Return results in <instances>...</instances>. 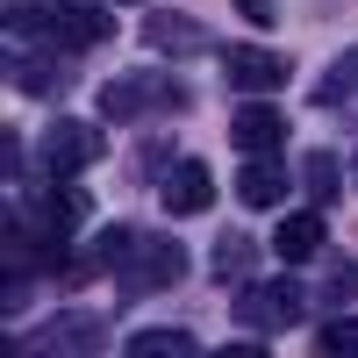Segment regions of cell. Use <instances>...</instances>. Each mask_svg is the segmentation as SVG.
Instances as JSON below:
<instances>
[{"instance_id": "cell-15", "label": "cell", "mask_w": 358, "mask_h": 358, "mask_svg": "<svg viewBox=\"0 0 358 358\" xmlns=\"http://www.w3.org/2000/svg\"><path fill=\"white\" fill-rule=\"evenodd\" d=\"M315 358H358V315H330L315 330Z\"/></svg>"}, {"instance_id": "cell-17", "label": "cell", "mask_w": 358, "mask_h": 358, "mask_svg": "<svg viewBox=\"0 0 358 358\" xmlns=\"http://www.w3.org/2000/svg\"><path fill=\"white\" fill-rule=\"evenodd\" d=\"M301 179H308V194H315V201H337V187H344V165H337L330 151H308V158H301Z\"/></svg>"}, {"instance_id": "cell-11", "label": "cell", "mask_w": 358, "mask_h": 358, "mask_svg": "<svg viewBox=\"0 0 358 358\" xmlns=\"http://www.w3.org/2000/svg\"><path fill=\"white\" fill-rule=\"evenodd\" d=\"M273 251H280L287 265L315 258V251H322V215H315V208H301V215H287V222L273 229Z\"/></svg>"}, {"instance_id": "cell-21", "label": "cell", "mask_w": 358, "mask_h": 358, "mask_svg": "<svg viewBox=\"0 0 358 358\" xmlns=\"http://www.w3.org/2000/svg\"><path fill=\"white\" fill-rule=\"evenodd\" d=\"M351 179H358V165H351Z\"/></svg>"}, {"instance_id": "cell-9", "label": "cell", "mask_w": 358, "mask_h": 358, "mask_svg": "<svg viewBox=\"0 0 358 358\" xmlns=\"http://www.w3.org/2000/svg\"><path fill=\"white\" fill-rule=\"evenodd\" d=\"M208 201H215V172H208L201 158H179L165 172V208H172V215H201Z\"/></svg>"}, {"instance_id": "cell-14", "label": "cell", "mask_w": 358, "mask_h": 358, "mask_svg": "<svg viewBox=\"0 0 358 358\" xmlns=\"http://www.w3.org/2000/svg\"><path fill=\"white\" fill-rule=\"evenodd\" d=\"M251 258H258V244H251L244 229L215 236V280H244V273H251Z\"/></svg>"}, {"instance_id": "cell-7", "label": "cell", "mask_w": 358, "mask_h": 358, "mask_svg": "<svg viewBox=\"0 0 358 358\" xmlns=\"http://www.w3.org/2000/svg\"><path fill=\"white\" fill-rule=\"evenodd\" d=\"M229 136H236V151H244V158H273L280 143H287V115H280L273 101H244V108H236V122H229Z\"/></svg>"}, {"instance_id": "cell-4", "label": "cell", "mask_w": 358, "mask_h": 358, "mask_svg": "<svg viewBox=\"0 0 358 358\" xmlns=\"http://www.w3.org/2000/svg\"><path fill=\"white\" fill-rule=\"evenodd\" d=\"M301 308H308V294L294 287V280H265V287H244L236 294V322H244L251 337H265V330H294L301 322Z\"/></svg>"}, {"instance_id": "cell-8", "label": "cell", "mask_w": 358, "mask_h": 358, "mask_svg": "<svg viewBox=\"0 0 358 358\" xmlns=\"http://www.w3.org/2000/svg\"><path fill=\"white\" fill-rule=\"evenodd\" d=\"M143 43H151L158 57H201L215 36H208L194 15H151V22H143Z\"/></svg>"}, {"instance_id": "cell-18", "label": "cell", "mask_w": 358, "mask_h": 358, "mask_svg": "<svg viewBox=\"0 0 358 358\" xmlns=\"http://www.w3.org/2000/svg\"><path fill=\"white\" fill-rule=\"evenodd\" d=\"M351 294H358V258H337L322 273V301H351Z\"/></svg>"}, {"instance_id": "cell-5", "label": "cell", "mask_w": 358, "mask_h": 358, "mask_svg": "<svg viewBox=\"0 0 358 358\" xmlns=\"http://www.w3.org/2000/svg\"><path fill=\"white\" fill-rule=\"evenodd\" d=\"M36 158H43L50 179H79L86 165L101 158V129H94V122H50L43 143H36Z\"/></svg>"}, {"instance_id": "cell-6", "label": "cell", "mask_w": 358, "mask_h": 358, "mask_svg": "<svg viewBox=\"0 0 358 358\" xmlns=\"http://www.w3.org/2000/svg\"><path fill=\"white\" fill-rule=\"evenodd\" d=\"M222 72H229V86H244V94H280L294 65H287L280 50H258V43H229V50H222Z\"/></svg>"}, {"instance_id": "cell-13", "label": "cell", "mask_w": 358, "mask_h": 358, "mask_svg": "<svg viewBox=\"0 0 358 358\" xmlns=\"http://www.w3.org/2000/svg\"><path fill=\"white\" fill-rule=\"evenodd\" d=\"M129 358H194V337L187 330H136Z\"/></svg>"}, {"instance_id": "cell-2", "label": "cell", "mask_w": 358, "mask_h": 358, "mask_svg": "<svg viewBox=\"0 0 358 358\" xmlns=\"http://www.w3.org/2000/svg\"><path fill=\"white\" fill-rule=\"evenodd\" d=\"M172 115V108H187V86L165 79V72H122V79H108L101 86V122H136V115Z\"/></svg>"}, {"instance_id": "cell-3", "label": "cell", "mask_w": 358, "mask_h": 358, "mask_svg": "<svg viewBox=\"0 0 358 358\" xmlns=\"http://www.w3.org/2000/svg\"><path fill=\"white\" fill-rule=\"evenodd\" d=\"M122 294L129 301H143V294H158V287H179L187 280V251L172 244V236H136V251L122 258Z\"/></svg>"}, {"instance_id": "cell-20", "label": "cell", "mask_w": 358, "mask_h": 358, "mask_svg": "<svg viewBox=\"0 0 358 358\" xmlns=\"http://www.w3.org/2000/svg\"><path fill=\"white\" fill-rule=\"evenodd\" d=\"M215 358H265V351H258V344H222Z\"/></svg>"}, {"instance_id": "cell-12", "label": "cell", "mask_w": 358, "mask_h": 358, "mask_svg": "<svg viewBox=\"0 0 358 358\" xmlns=\"http://www.w3.org/2000/svg\"><path fill=\"white\" fill-rule=\"evenodd\" d=\"M8 72H15V94H65V72H57L50 57H22V50H15Z\"/></svg>"}, {"instance_id": "cell-16", "label": "cell", "mask_w": 358, "mask_h": 358, "mask_svg": "<svg viewBox=\"0 0 358 358\" xmlns=\"http://www.w3.org/2000/svg\"><path fill=\"white\" fill-rule=\"evenodd\" d=\"M351 86H358V50H344L330 72H322V86H315V108H337V101H351Z\"/></svg>"}, {"instance_id": "cell-1", "label": "cell", "mask_w": 358, "mask_h": 358, "mask_svg": "<svg viewBox=\"0 0 358 358\" xmlns=\"http://www.w3.org/2000/svg\"><path fill=\"white\" fill-rule=\"evenodd\" d=\"M8 29L36 36V43H57V50H94L115 36V22L101 8H79V0H22V8H8Z\"/></svg>"}, {"instance_id": "cell-19", "label": "cell", "mask_w": 358, "mask_h": 358, "mask_svg": "<svg viewBox=\"0 0 358 358\" xmlns=\"http://www.w3.org/2000/svg\"><path fill=\"white\" fill-rule=\"evenodd\" d=\"M236 15H244V22H258V29H265V22H280V0H236Z\"/></svg>"}, {"instance_id": "cell-10", "label": "cell", "mask_w": 358, "mask_h": 358, "mask_svg": "<svg viewBox=\"0 0 358 358\" xmlns=\"http://www.w3.org/2000/svg\"><path fill=\"white\" fill-rule=\"evenodd\" d=\"M280 194H287L280 151H273V158H244V172H236V201H244V208H273Z\"/></svg>"}]
</instances>
